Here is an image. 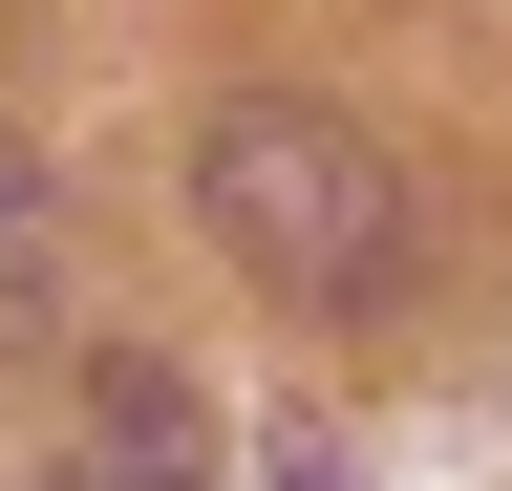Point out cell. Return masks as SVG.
<instances>
[{
	"label": "cell",
	"instance_id": "1",
	"mask_svg": "<svg viewBox=\"0 0 512 491\" xmlns=\"http://www.w3.org/2000/svg\"><path fill=\"white\" fill-rule=\"evenodd\" d=\"M192 214H214V257L256 299H299V321H363V299H406V171H384L342 107H299V86H256L192 129Z\"/></svg>",
	"mask_w": 512,
	"mask_h": 491
},
{
	"label": "cell",
	"instance_id": "4",
	"mask_svg": "<svg viewBox=\"0 0 512 491\" xmlns=\"http://www.w3.org/2000/svg\"><path fill=\"white\" fill-rule=\"evenodd\" d=\"M278 491H342V470H278Z\"/></svg>",
	"mask_w": 512,
	"mask_h": 491
},
{
	"label": "cell",
	"instance_id": "2",
	"mask_svg": "<svg viewBox=\"0 0 512 491\" xmlns=\"http://www.w3.org/2000/svg\"><path fill=\"white\" fill-rule=\"evenodd\" d=\"M22 491H214V427H192L171 363H86V449L22 470Z\"/></svg>",
	"mask_w": 512,
	"mask_h": 491
},
{
	"label": "cell",
	"instance_id": "3",
	"mask_svg": "<svg viewBox=\"0 0 512 491\" xmlns=\"http://www.w3.org/2000/svg\"><path fill=\"white\" fill-rule=\"evenodd\" d=\"M43 278H64V214H43V171H22V129H0V342L43 321Z\"/></svg>",
	"mask_w": 512,
	"mask_h": 491
}]
</instances>
